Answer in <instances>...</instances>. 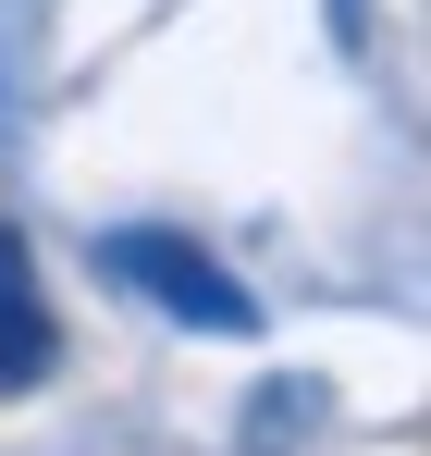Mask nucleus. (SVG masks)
Returning <instances> with one entry per match:
<instances>
[{
  "label": "nucleus",
  "mask_w": 431,
  "mask_h": 456,
  "mask_svg": "<svg viewBox=\"0 0 431 456\" xmlns=\"http://www.w3.org/2000/svg\"><path fill=\"white\" fill-rule=\"evenodd\" d=\"M99 272H111L124 297H148L160 321H198V333H259V297L222 272L210 247H185V234H160V223H124L111 247H99Z\"/></svg>",
  "instance_id": "obj_1"
},
{
  "label": "nucleus",
  "mask_w": 431,
  "mask_h": 456,
  "mask_svg": "<svg viewBox=\"0 0 431 456\" xmlns=\"http://www.w3.org/2000/svg\"><path fill=\"white\" fill-rule=\"evenodd\" d=\"M62 370V321H50V284H37V247L0 223V395H37Z\"/></svg>",
  "instance_id": "obj_2"
},
{
  "label": "nucleus",
  "mask_w": 431,
  "mask_h": 456,
  "mask_svg": "<svg viewBox=\"0 0 431 456\" xmlns=\"http://www.w3.org/2000/svg\"><path fill=\"white\" fill-rule=\"evenodd\" d=\"M296 419H308V382H296V395H247V432H259V456H272V432H296Z\"/></svg>",
  "instance_id": "obj_3"
}]
</instances>
